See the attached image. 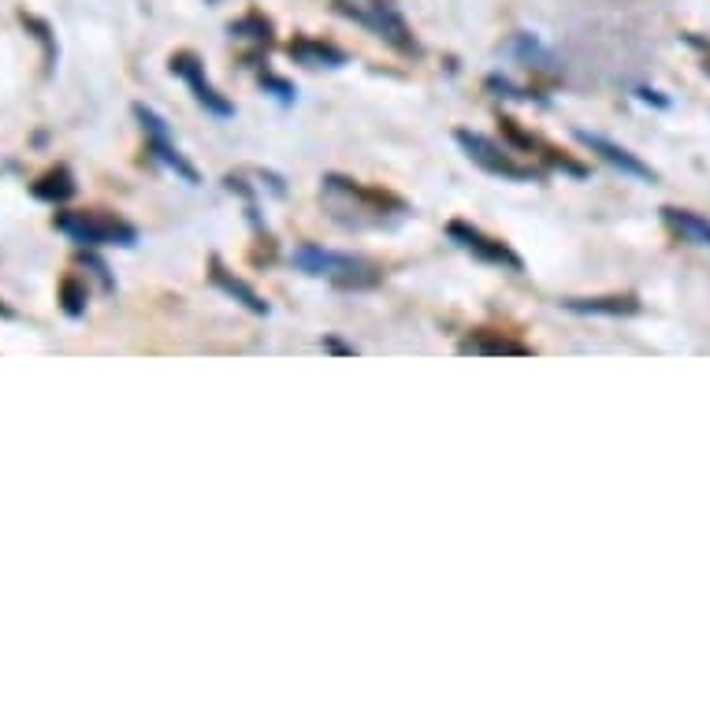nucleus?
Masks as SVG:
<instances>
[{"instance_id": "6ab92c4d", "label": "nucleus", "mask_w": 710, "mask_h": 710, "mask_svg": "<svg viewBox=\"0 0 710 710\" xmlns=\"http://www.w3.org/2000/svg\"><path fill=\"white\" fill-rule=\"evenodd\" d=\"M231 34H238V38H253V41H261V45H268V41H272V23L261 19V15H250V19H238V23H231Z\"/></svg>"}, {"instance_id": "39448f33", "label": "nucleus", "mask_w": 710, "mask_h": 710, "mask_svg": "<svg viewBox=\"0 0 710 710\" xmlns=\"http://www.w3.org/2000/svg\"><path fill=\"white\" fill-rule=\"evenodd\" d=\"M454 138H458V145L465 149V157L473 160V164H480L484 171L499 175V179H506V183H540L543 179V171L536 168V164H521L506 145L491 142L487 134L458 131Z\"/></svg>"}, {"instance_id": "f3484780", "label": "nucleus", "mask_w": 710, "mask_h": 710, "mask_svg": "<svg viewBox=\"0 0 710 710\" xmlns=\"http://www.w3.org/2000/svg\"><path fill=\"white\" fill-rule=\"evenodd\" d=\"M510 53L517 56V60H525L528 67H551L554 64V56L547 53V49L540 45V38H532V34H513Z\"/></svg>"}, {"instance_id": "a211bd4d", "label": "nucleus", "mask_w": 710, "mask_h": 710, "mask_svg": "<svg viewBox=\"0 0 710 710\" xmlns=\"http://www.w3.org/2000/svg\"><path fill=\"white\" fill-rule=\"evenodd\" d=\"M86 283H82L79 276H64V283H60V309H64L67 316H82L86 313Z\"/></svg>"}, {"instance_id": "dca6fc26", "label": "nucleus", "mask_w": 710, "mask_h": 710, "mask_svg": "<svg viewBox=\"0 0 710 710\" xmlns=\"http://www.w3.org/2000/svg\"><path fill=\"white\" fill-rule=\"evenodd\" d=\"M662 220L684 238V242H696V246H710V220L707 216H699V212H688V209H673L666 205L662 209Z\"/></svg>"}, {"instance_id": "f257e3e1", "label": "nucleus", "mask_w": 710, "mask_h": 710, "mask_svg": "<svg viewBox=\"0 0 710 710\" xmlns=\"http://www.w3.org/2000/svg\"><path fill=\"white\" fill-rule=\"evenodd\" d=\"M320 194L328 201V209L335 220L346 227H387L395 220H406L409 205L395 194H387L380 186H365L346 175H324Z\"/></svg>"}, {"instance_id": "412c9836", "label": "nucleus", "mask_w": 710, "mask_h": 710, "mask_svg": "<svg viewBox=\"0 0 710 710\" xmlns=\"http://www.w3.org/2000/svg\"><path fill=\"white\" fill-rule=\"evenodd\" d=\"M82 261L90 264L93 272H97V276H101V283H105V290H112V276H108V268H105V261H97V257H90V253H86V257H82Z\"/></svg>"}, {"instance_id": "7ed1b4c3", "label": "nucleus", "mask_w": 710, "mask_h": 710, "mask_svg": "<svg viewBox=\"0 0 710 710\" xmlns=\"http://www.w3.org/2000/svg\"><path fill=\"white\" fill-rule=\"evenodd\" d=\"M335 12L346 15V19H354L357 27L372 30L380 41L395 45L398 53H406V56L421 53V45H417V38H413V30H409V23L402 19V12H398L391 0H335Z\"/></svg>"}, {"instance_id": "4468645a", "label": "nucleus", "mask_w": 710, "mask_h": 710, "mask_svg": "<svg viewBox=\"0 0 710 710\" xmlns=\"http://www.w3.org/2000/svg\"><path fill=\"white\" fill-rule=\"evenodd\" d=\"M290 56L305 67H342L346 64V53L328 45V41H316V38H294L290 41Z\"/></svg>"}, {"instance_id": "423d86ee", "label": "nucleus", "mask_w": 710, "mask_h": 710, "mask_svg": "<svg viewBox=\"0 0 710 710\" xmlns=\"http://www.w3.org/2000/svg\"><path fill=\"white\" fill-rule=\"evenodd\" d=\"M447 238L458 246V250L473 253L476 261L491 264V268H502V272H513V276H521L525 272V261L517 257V253L506 246V242H499V238H491L487 231H480V227L465 224V220H450L447 224Z\"/></svg>"}, {"instance_id": "aec40b11", "label": "nucleus", "mask_w": 710, "mask_h": 710, "mask_svg": "<svg viewBox=\"0 0 710 710\" xmlns=\"http://www.w3.org/2000/svg\"><path fill=\"white\" fill-rule=\"evenodd\" d=\"M261 86H264V90H272V97H279L283 105H290V101H294V86H290L287 79H276V75H261Z\"/></svg>"}, {"instance_id": "9b49d317", "label": "nucleus", "mask_w": 710, "mask_h": 710, "mask_svg": "<svg viewBox=\"0 0 710 710\" xmlns=\"http://www.w3.org/2000/svg\"><path fill=\"white\" fill-rule=\"evenodd\" d=\"M212 272V283H216V287L224 290L227 298H235L238 305H246V309H250V313H257V316H268V302H264L261 294H257V290L250 287V283H246V279H238L235 272H227L224 264L216 261V257H212V264H209Z\"/></svg>"}, {"instance_id": "b1692460", "label": "nucleus", "mask_w": 710, "mask_h": 710, "mask_svg": "<svg viewBox=\"0 0 710 710\" xmlns=\"http://www.w3.org/2000/svg\"><path fill=\"white\" fill-rule=\"evenodd\" d=\"M707 75H710V60H707Z\"/></svg>"}, {"instance_id": "20e7f679", "label": "nucleus", "mask_w": 710, "mask_h": 710, "mask_svg": "<svg viewBox=\"0 0 710 710\" xmlns=\"http://www.w3.org/2000/svg\"><path fill=\"white\" fill-rule=\"evenodd\" d=\"M56 231H64L71 242L79 246H134L138 242V227L119 220L116 212L82 209V212H56Z\"/></svg>"}, {"instance_id": "f8f14e48", "label": "nucleus", "mask_w": 710, "mask_h": 710, "mask_svg": "<svg viewBox=\"0 0 710 710\" xmlns=\"http://www.w3.org/2000/svg\"><path fill=\"white\" fill-rule=\"evenodd\" d=\"M75 190H79V183H75V175H71V168L67 164H56V168H49L45 175H38L34 183H30V194L38 201H49V205H64V201L75 198Z\"/></svg>"}, {"instance_id": "1a4fd4ad", "label": "nucleus", "mask_w": 710, "mask_h": 710, "mask_svg": "<svg viewBox=\"0 0 710 710\" xmlns=\"http://www.w3.org/2000/svg\"><path fill=\"white\" fill-rule=\"evenodd\" d=\"M577 142L588 149V153H595L599 160H606L610 168H618L621 175H629V179H640V183H655L658 175L651 164H644V160L636 157V153H629L625 145L610 142V138H603V134L595 131H577Z\"/></svg>"}, {"instance_id": "6e6552de", "label": "nucleus", "mask_w": 710, "mask_h": 710, "mask_svg": "<svg viewBox=\"0 0 710 710\" xmlns=\"http://www.w3.org/2000/svg\"><path fill=\"white\" fill-rule=\"evenodd\" d=\"M168 67H171V75H179V79L190 86L194 101H198V105L205 108L209 116H216V119H231V116H235V105H231L224 93H220L209 79H205V64H201L194 53H175Z\"/></svg>"}, {"instance_id": "0eeeda50", "label": "nucleus", "mask_w": 710, "mask_h": 710, "mask_svg": "<svg viewBox=\"0 0 710 710\" xmlns=\"http://www.w3.org/2000/svg\"><path fill=\"white\" fill-rule=\"evenodd\" d=\"M134 119H138V127L145 131V138H149V153L164 164V168H171L183 183H190V186H198L201 183V175H198V168L190 164V160L179 153V145L171 142V131H168V123L160 119V112H153L149 105H134Z\"/></svg>"}, {"instance_id": "9d476101", "label": "nucleus", "mask_w": 710, "mask_h": 710, "mask_svg": "<svg viewBox=\"0 0 710 710\" xmlns=\"http://www.w3.org/2000/svg\"><path fill=\"white\" fill-rule=\"evenodd\" d=\"M502 131H506V138H510L513 145H521V149H528V153H536V157H543L547 164H554V168L569 171V175H577V179H584V175H588V168H584V164L562 157V153H558L551 142H543V138H536V134L521 131V127H517V119H510V116L502 119Z\"/></svg>"}, {"instance_id": "f03ea898", "label": "nucleus", "mask_w": 710, "mask_h": 710, "mask_svg": "<svg viewBox=\"0 0 710 710\" xmlns=\"http://www.w3.org/2000/svg\"><path fill=\"white\" fill-rule=\"evenodd\" d=\"M294 264L305 276L324 279L331 287L342 290H372L383 283V272L365 257H350V253H335L324 246H298L294 250Z\"/></svg>"}, {"instance_id": "2eb2a0df", "label": "nucleus", "mask_w": 710, "mask_h": 710, "mask_svg": "<svg viewBox=\"0 0 710 710\" xmlns=\"http://www.w3.org/2000/svg\"><path fill=\"white\" fill-rule=\"evenodd\" d=\"M458 350H461V354H513V357H525V354H528L525 342L506 339V335L499 339L495 331H487V328L473 331V335H465Z\"/></svg>"}, {"instance_id": "ddd939ff", "label": "nucleus", "mask_w": 710, "mask_h": 710, "mask_svg": "<svg viewBox=\"0 0 710 710\" xmlns=\"http://www.w3.org/2000/svg\"><path fill=\"white\" fill-rule=\"evenodd\" d=\"M569 313H588V316H636L640 313V302L632 294H614V298H566L562 302Z\"/></svg>"}, {"instance_id": "5701e85b", "label": "nucleus", "mask_w": 710, "mask_h": 710, "mask_svg": "<svg viewBox=\"0 0 710 710\" xmlns=\"http://www.w3.org/2000/svg\"><path fill=\"white\" fill-rule=\"evenodd\" d=\"M0 320H15V309H12V305L0 302Z\"/></svg>"}, {"instance_id": "4be33fe9", "label": "nucleus", "mask_w": 710, "mask_h": 710, "mask_svg": "<svg viewBox=\"0 0 710 710\" xmlns=\"http://www.w3.org/2000/svg\"><path fill=\"white\" fill-rule=\"evenodd\" d=\"M636 97H640V101H651V105H658V108H670V101H666V97H658V90H647V86H640V90H636Z\"/></svg>"}]
</instances>
